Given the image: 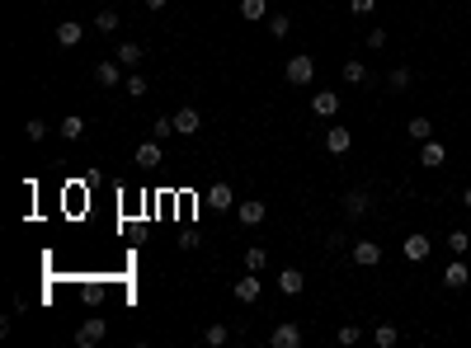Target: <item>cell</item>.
Returning <instances> with one entry per match:
<instances>
[{
    "label": "cell",
    "instance_id": "277c9868",
    "mask_svg": "<svg viewBox=\"0 0 471 348\" xmlns=\"http://www.w3.org/2000/svg\"><path fill=\"white\" fill-rule=\"evenodd\" d=\"M236 301H240V306H254V301L264 297V283H259V273H245V278H236Z\"/></svg>",
    "mask_w": 471,
    "mask_h": 348
},
{
    "label": "cell",
    "instance_id": "83f0119b",
    "mask_svg": "<svg viewBox=\"0 0 471 348\" xmlns=\"http://www.w3.org/2000/svg\"><path fill=\"white\" fill-rule=\"evenodd\" d=\"M344 80H349V85H363V80H368V66H363L359 57H354V62H344Z\"/></svg>",
    "mask_w": 471,
    "mask_h": 348
},
{
    "label": "cell",
    "instance_id": "6da1fadb",
    "mask_svg": "<svg viewBox=\"0 0 471 348\" xmlns=\"http://www.w3.org/2000/svg\"><path fill=\"white\" fill-rule=\"evenodd\" d=\"M283 76H288V85H311L316 80V62L307 57V52H292L288 66H283Z\"/></svg>",
    "mask_w": 471,
    "mask_h": 348
},
{
    "label": "cell",
    "instance_id": "d6986e66",
    "mask_svg": "<svg viewBox=\"0 0 471 348\" xmlns=\"http://www.w3.org/2000/svg\"><path fill=\"white\" fill-rule=\"evenodd\" d=\"M113 57H118V62H123L127 71H132V66L141 62V43H132V38H123V43H118V48H113Z\"/></svg>",
    "mask_w": 471,
    "mask_h": 348
},
{
    "label": "cell",
    "instance_id": "e0dca14e",
    "mask_svg": "<svg viewBox=\"0 0 471 348\" xmlns=\"http://www.w3.org/2000/svg\"><path fill=\"white\" fill-rule=\"evenodd\" d=\"M80 38H85V24H76V19H66V24H57V43H62V48H76Z\"/></svg>",
    "mask_w": 471,
    "mask_h": 348
},
{
    "label": "cell",
    "instance_id": "e575fe53",
    "mask_svg": "<svg viewBox=\"0 0 471 348\" xmlns=\"http://www.w3.org/2000/svg\"><path fill=\"white\" fill-rule=\"evenodd\" d=\"M368 48H373V52L387 48V29H368Z\"/></svg>",
    "mask_w": 471,
    "mask_h": 348
},
{
    "label": "cell",
    "instance_id": "7402d4cb",
    "mask_svg": "<svg viewBox=\"0 0 471 348\" xmlns=\"http://www.w3.org/2000/svg\"><path fill=\"white\" fill-rule=\"evenodd\" d=\"M406 132L415 137V142H429V137H434V123L420 113V118H410V123H406Z\"/></svg>",
    "mask_w": 471,
    "mask_h": 348
},
{
    "label": "cell",
    "instance_id": "d6a6232c",
    "mask_svg": "<svg viewBox=\"0 0 471 348\" xmlns=\"http://www.w3.org/2000/svg\"><path fill=\"white\" fill-rule=\"evenodd\" d=\"M24 137H29V142H43V137H47V123H43V118H29Z\"/></svg>",
    "mask_w": 471,
    "mask_h": 348
},
{
    "label": "cell",
    "instance_id": "9a60e30c",
    "mask_svg": "<svg viewBox=\"0 0 471 348\" xmlns=\"http://www.w3.org/2000/svg\"><path fill=\"white\" fill-rule=\"evenodd\" d=\"M160 160H165V151H160V142H156V137L137 146V165H141V170H156Z\"/></svg>",
    "mask_w": 471,
    "mask_h": 348
},
{
    "label": "cell",
    "instance_id": "74e56055",
    "mask_svg": "<svg viewBox=\"0 0 471 348\" xmlns=\"http://www.w3.org/2000/svg\"><path fill=\"white\" fill-rule=\"evenodd\" d=\"M462 207H467V212H471V189H467V193H462Z\"/></svg>",
    "mask_w": 471,
    "mask_h": 348
},
{
    "label": "cell",
    "instance_id": "30bf717a",
    "mask_svg": "<svg viewBox=\"0 0 471 348\" xmlns=\"http://www.w3.org/2000/svg\"><path fill=\"white\" fill-rule=\"evenodd\" d=\"M420 165H429V170H439V165H448V146H443L439 137H429V142L420 146Z\"/></svg>",
    "mask_w": 471,
    "mask_h": 348
},
{
    "label": "cell",
    "instance_id": "3957f363",
    "mask_svg": "<svg viewBox=\"0 0 471 348\" xmlns=\"http://www.w3.org/2000/svg\"><path fill=\"white\" fill-rule=\"evenodd\" d=\"M349 254H354L359 269H377V264H382V245H377V240H354Z\"/></svg>",
    "mask_w": 471,
    "mask_h": 348
},
{
    "label": "cell",
    "instance_id": "8fae6325",
    "mask_svg": "<svg viewBox=\"0 0 471 348\" xmlns=\"http://www.w3.org/2000/svg\"><path fill=\"white\" fill-rule=\"evenodd\" d=\"M207 207H217V212H231L236 207V193H231V184H212V189H207Z\"/></svg>",
    "mask_w": 471,
    "mask_h": 348
},
{
    "label": "cell",
    "instance_id": "8d00e7d4",
    "mask_svg": "<svg viewBox=\"0 0 471 348\" xmlns=\"http://www.w3.org/2000/svg\"><path fill=\"white\" fill-rule=\"evenodd\" d=\"M146 10H165V0H146Z\"/></svg>",
    "mask_w": 471,
    "mask_h": 348
},
{
    "label": "cell",
    "instance_id": "d590c367",
    "mask_svg": "<svg viewBox=\"0 0 471 348\" xmlns=\"http://www.w3.org/2000/svg\"><path fill=\"white\" fill-rule=\"evenodd\" d=\"M349 10H354V15H373L377 0H349Z\"/></svg>",
    "mask_w": 471,
    "mask_h": 348
},
{
    "label": "cell",
    "instance_id": "9c48e42d",
    "mask_svg": "<svg viewBox=\"0 0 471 348\" xmlns=\"http://www.w3.org/2000/svg\"><path fill=\"white\" fill-rule=\"evenodd\" d=\"M123 71H127V66L118 62V57H113V62H109V57H104V62L94 66V80H99V85H123V80H127Z\"/></svg>",
    "mask_w": 471,
    "mask_h": 348
},
{
    "label": "cell",
    "instance_id": "2e32d148",
    "mask_svg": "<svg viewBox=\"0 0 471 348\" xmlns=\"http://www.w3.org/2000/svg\"><path fill=\"white\" fill-rule=\"evenodd\" d=\"M311 109L321 113V118H335V113H340V95H335V90H316V95H311Z\"/></svg>",
    "mask_w": 471,
    "mask_h": 348
},
{
    "label": "cell",
    "instance_id": "603a6c76",
    "mask_svg": "<svg viewBox=\"0 0 471 348\" xmlns=\"http://www.w3.org/2000/svg\"><path fill=\"white\" fill-rule=\"evenodd\" d=\"M90 24H94L99 33H118V24H123V19H118V10H99V15H94Z\"/></svg>",
    "mask_w": 471,
    "mask_h": 348
},
{
    "label": "cell",
    "instance_id": "7c38bea8",
    "mask_svg": "<svg viewBox=\"0 0 471 348\" xmlns=\"http://www.w3.org/2000/svg\"><path fill=\"white\" fill-rule=\"evenodd\" d=\"M429 254H434V240L429 236H406V259L410 264H424Z\"/></svg>",
    "mask_w": 471,
    "mask_h": 348
},
{
    "label": "cell",
    "instance_id": "8992f818",
    "mask_svg": "<svg viewBox=\"0 0 471 348\" xmlns=\"http://www.w3.org/2000/svg\"><path fill=\"white\" fill-rule=\"evenodd\" d=\"M269 344H273V348H302V325L278 320V325H273V334H269Z\"/></svg>",
    "mask_w": 471,
    "mask_h": 348
},
{
    "label": "cell",
    "instance_id": "f1b7e54d",
    "mask_svg": "<svg viewBox=\"0 0 471 348\" xmlns=\"http://www.w3.org/2000/svg\"><path fill=\"white\" fill-rule=\"evenodd\" d=\"M269 33H273V38H288V33H292V19L288 15H269Z\"/></svg>",
    "mask_w": 471,
    "mask_h": 348
},
{
    "label": "cell",
    "instance_id": "484cf974",
    "mask_svg": "<svg viewBox=\"0 0 471 348\" xmlns=\"http://www.w3.org/2000/svg\"><path fill=\"white\" fill-rule=\"evenodd\" d=\"M396 339H401V334H396V325H377V334H373L377 348H396Z\"/></svg>",
    "mask_w": 471,
    "mask_h": 348
},
{
    "label": "cell",
    "instance_id": "ac0fdd59",
    "mask_svg": "<svg viewBox=\"0 0 471 348\" xmlns=\"http://www.w3.org/2000/svg\"><path fill=\"white\" fill-rule=\"evenodd\" d=\"M302 287H307V278H302L297 269H283L278 273V292H283V297H297Z\"/></svg>",
    "mask_w": 471,
    "mask_h": 348
},
{
    "label": "cell",
    "instance_id": "5b68a950",
    "mask_svg": "<svg viewBox=\"0 0 471 348\" xmlns=\"http://www.w3.org/2000/svg\"><path fill=\"white\" fill-rule=\"evenodd\" d=\"M368 212H373V198H368V189H349V193H344V217H349V222H363Z\"/></svg>",
    "mask_w": 471,
    "mask_h": 348
},
{
    "label": "cell",
    "instance_id": "7a4b0ae2",
    "mask_svg": "<svg viewBox=\"0 0 471 348\" xmlns=\"http://www.w3.org/2000/svg\"><path fill=\"white\" fill-rule=\"evenodd\" d=\"M104 334H109V320H104V316H90L76 330V344L80 348H94V344H104Z\"/></svg>",
    "mask_w": 471,
    "mask_h": 348
},
{
    "label": "cell",
    "instance_id": "836d02e7",
    "mask_svg": "<svg viewBox=\"0 0 471 348\" xmlns=\"http://www.w3.org/2000/svg\"><path fill=\"white\" fill-rule=\"evenodd\" d=\"M359 339H363V330H359V325H344V330H340V344H344V348H354Z\"/></svg>",
    "mask_w": 471,
    "mask_h": 348
},
{
    "label": "cell",
    "instance_id": "52a82bcc",
    "mask_svg": "<svg viewBox=\"0 0 471 348\" xmlns=\"http://www.w3.org/2000/svg\"><path fill=\"white\" fill-rule=\"evenodd\" d=\"M443 287H448V292H457V287H471V269L462 264V254H457L453 264L443 269Z\"/></svg>",
    "mask_w": 471,
    "mask_h": 348
},
{
    "label": "cell",
    "instance_id": "4dcf8cb0",
    "mask_svg": "<svg viewBox=\"0 0 471 348\" xmlns=\"http://www.w3.org/2000/svg\"><path fill=\"white\" fill-rule=\"evenodd\" d=\"M151 137H156V142L174 137V113H170V118H156V123H151Z\"/></svg>",
    "mask_w": 471,
    "mask_h": 348
},
{
    "label": "cell",
    "instance_id": "f546056e",
    "mask_svg": "<svg viewBox=\"0 0 471 348\" xmlns=\"http://www.w3.org/2000/svg\"><path fill=\"white\" fill-rule=\"evenodd\" d=\"M410 80H415L410 76V66H396L392 76H387V85H392V90H410Z\"/></svg>",
    "mask_w": 471,
    "mask_h": 348
},
{
    "label": "cell",
    "instance_id": "4fadbf2b",
    "mask_svg": "<svg viewBox=\"0 0 471 348\" xmlns=\"http://www.w3.org/2000/svg\"><path fill=\"white\" fill-rule=\"evenodd\" d=\"M349 146H354L349 127H330V132H325V151H330V156H349Z\"/></svg>",
    "mask_w": 471,
    "mask_h": 348
},
{
    "label": "cell",
    "instance_id": "ba28073f",
    "mask_svg": "<svg viewBox=\"0 0 471 348\" xmlns=\"http://www.w3.org/2000/svg\"><path fill=\"white\" fill-rule=\"evenodd\" d=\"M198 127H203V113L193 109V104H184V109L174 113V132H179V137H193Z\"/></svg>",
    "mask_w": 471,
    "mask_h": 348
},
{
    "label": "cell",
    "instance_id": "44dd1931",
    "mask_svg": "<svg viewBox=\"0 0 471 348\" xmlns=\"http://www.w3.org/2000/svg\"><path fill=\"white\" fill-rule=\"evenodd\" d=\"M245 269H250V273H264L269 269V250H264V245H250V250H245Z\"/></svg>",
    "mask_w": 471,
    "mask_h": 348
},
{
    "label": "cell",
    "instance_id": "d4e9b609",
    "mask_svg": "<svg viewBox=\"0 0 471 348\" xmlns=\"http://www.w3.org/2000/svg\"><path fill=\"white\" fill-rule=\"evenodd\" d=\"M226 339H231V330H226V325H207V330H203V344L207 348H221Z\"/></svg>",
    "mask_w": 471,
    "mask_h": 348
},
{
    "label": "cell",
    "instance_id": "4316f807",
    "mask_svg": "<svg viewBox=\"0 0 471 348\" xmlns=\"http://www.w3.org/2000/svg\"><path fill=\"white\" fill-rule=\"evenodd\" d=\"M448 250H453V254H467L471 250V231H448Z\"/></svg>",
    "mask_w": 471,
    "mask_h": 348
},
{
    "label": "cell",
    "instance_id": "ffe728a7",
    "mask_svg": "<svg viewBox=\"0 0 471 348\" xmlns=\"http://www.w3.org/2000/svg\"><path fill=\"white\" fill-rule=\"evenodd\" d=\"M57 132H62L66 142H80V137H85V118H80V113H66V118H62V127H57Z\"/></svg>",
    "mask_w": 471,
    "mask_h": 348
},
{
    "label": "cell",
    "instance_id": "5bb4252c",
    "mask_svg": "<svg viewBox=\"0 0 471 348\" xmlns=\"http://www.w3.org/2000/svg\"><path fill=\"white\" fill-rule=\"evenodd\" d=\"M236 217H240V226H259V222L269 217V207L250 198V203H236Z\"/></svg>",
    "mask_w": 471,
    "mask_h": 348
},
{
    "label": "cell",
    "instance_id": "cb8c5ba5",
    "mask_svg": "<svg viewBox=\"0 0 471 348\" xmlns=\"http://www.w3.org/2000/svg\"><path fill=\"white\" fill-rule=\"evenodd\" d=\"M264 15H269V0H240V19L254 24V19H264Z\"/></svg>",
    "mask_w": 471,
    "mask_h": 348
},
{
    "label": "cell",
    "instance_id": "1f68e13d",
    "mask_svg": "<svg viewBox=\"0 0 471 348\" xmlns=\"http://www.w3.org/2000/svg\"><path fill=\"white\" fill-rule=\"evenodd\" d=\"M123 90H127L132 99H141V95H146V76H137V71H132V76L123 80Z\"/></svg>",
    "mask_w": 471,
    "mask_h": 348
}]
</instances>
